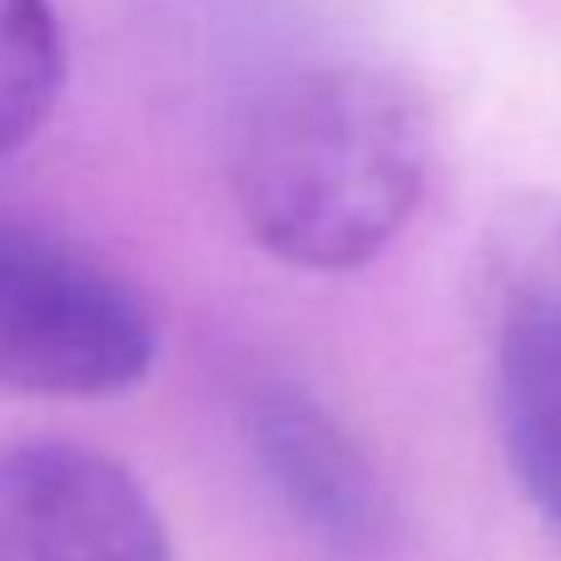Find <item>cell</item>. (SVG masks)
<instances>
[{"mask_svg":"<svg viewBox=\"0 0 561 561\" xmlns=\"http://www.w3.org/2000/svg\"><path fill=\"white\" fill-rule=\"evenodd\" d=\"M427 184V115L378 65H308L249 100L229 149L239 219L274 259L343 274L403 233Z\"/></svg>","mask_w":561,"mask_h":561,"instance_id":"obj_1","label":"cell"},{"mask_svg":"<svg viewBox=\"0 0 561 561\" xmlns=\"http://www.w3.org/2000/svg\"><path fill=\"white\" fill-rule=\"evenodd\" d=\"M154 353V313L129 278L0 209V392L115 398L149 378Z\"/></svg>","mask_w":561,"mask_h":561,"instance_id":"obj_2","label":"cell"},{"mask_svg":"<svg viewBox=\"0 0 561 561\" xmlns=\"http://www.w3.org/2000/svg\"><path fill=\"white\" fill-rule=\"evenodd\" d=\"M0 561H174L135 477L75 443L0 447Z\"/></svg>","mask_w":561,"mask_h":561,"instance_id":"obj_3","label":"cell"},{"mask_svg":"<svg viewBox=\"0 0 561 561\" xmlns=\"http://www.w3.org/2000/svg\"><path fill=\"white\" fill-rule=\"evenodd\" d=\"M492 373L507 467L561 541V224L527 233L502 268Z\"/></svg>","mask_w":561,"mask_h":561,"instance_id":"obj_4","label":"cell"},{"mask_svg":"<svg viewBox=\"0 0 561 561\" xmlns=\"http://www.w3.org/2000/svg\"><path fill=\"white\" fill-rule=\"evenodd\" d=\"M264 477L298 527L339 557H373L388 541V497L363 447L308 392L274 382L249 413Z\"/></svg>","mask_w":561,"mask_h":561,"instance_id":"obj_5","label":"cell"},{"mask_svg":"<svg viewBox=\"0 0 561 561\" xmlns=\"http://www.w3.org/2000/svg\"><path fill=\"white\" fill-rule=\"evenodd\" d=\"M65 85V41L50 0H0V159L50 119Z\"/></svg>","mask_w":561,"mask_h":561,"instance_id":"obj_6","label":"cell"}]
</instances>
